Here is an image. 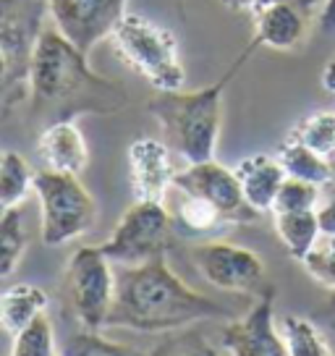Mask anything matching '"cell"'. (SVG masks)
<instances>
[{"label":"cell","instance_id":"16","mask_svg":"<svg viewBox=\"0 0 335 356\" xmlns=\"http://www.w3.org/2000/svg\"><path fill=\"white\" fill-rule=\"evenodd\" d=\"M170 191L179 197L176 202L165 200V207L170 212V220H173L176 234L215 236L228 231V228H234V222L228 220L218 207H213L210 202L199 200V197H191V194H183L179 189H170Z\"/></svg>","mask_w":335,"mask_h":356},{"label":"cell","instance_id":"1","mask_svg":"<svg viewBox=\"0 0 335 356\" xmlns=\"http://www.w3.org/2000/svg\"><path fill=\"white\" fill-rule=\"evenodd\" d=\"M26 84L34 115L53 113V121H74L79 113H118L129 105L126 89L95 74L87 53L68 42L56 26L37 34Z\"/></svg>","mask_w":335,"mask_h":356},{"label":"cell","instance_id":"4","mask_svg":"<svg viewBox=\"0 0 335 356\" xmlns=\"http://www.w3.org/2000/svg\"><path fill=\"white\" fill-rule=\"evenodd\" d=\"M115 53L145 76L157 92H179L186 84V68L179 56V40L168 26L136 13H123L111 32Z\"/></svg>","mask_w":335,"mask_h":356},{"label":"cell","instance_id":"26","mask_svg":"<svg viewBox=\"0 0 335 356\" xmlns=\"http://www.w3.org/2000/svg\"><path fill=\"white\" fill-rule=\"evenodd\" d=\"M302 267L314 283L335 293V234H320L312 249L304 254Z\"/></svg>","mask_w":335,"mask_h":356},{"label":"cell","instance_id":"11","mask_svg":"<svg viewBox=\"0 0 335 356\" xmlns=\"http://www.w3.org/2000/svg\"><path fill=\"white\" fill-rule=\"evenodd\" d=\"M275 293L254 301V307L238 320H228L218 333L231 356H288L283 335L275 330Z\"/></svg>","mask_w":335,"mask_h":356},{"label":"cell","instance_id":"8","mask_svg":"<svg viewBox=\"0 0 335 356\" xmlns=\"http://www.w3.org/2000/svg\"><path fill=\"white\" fill-rule=\"evenodd\" d=\"M191 265L210 286L228 293H244L262 299L268 293H278L268 280L265 262L257 252L225 241H204L189 249Z\"/></svg>","mask_w":335,"mask_h":356},{"label":"cell","instance_id":"23","mask_svg":"<svg viewBox=\"0 0 335 356\" xmlns=\"http://www.w3.org/2000/svg\"><path fill=\"white\" fill-rule=\"evenodd\" d=\"M149 356H231V351L220 343V338H213L199 327H191L168 335Z\"/></svg>","mask_w":335,"mask_h":356},{"label":"cell","instance_id":"9","mask_svg":"<svg viewBox=\"0 0 335 356\" xmlns=\"http://www.w3.org/2000/svg\"><path fill=\"white\" fill-rule=\"evenodd\" d=\"M173 189L210 202V204L223 212L234 225H246V222L259 220V212L244 200L241 186H238V181H236V173L231 168L220 165L218 160L189 163L183 170H176Z\"/></svg>","mask_w":335,"mask_h":356},{"label":"cell","instance_id":"22","mask_svg":"<svg viewBox=\"0 0 335 356\" xmlns=\"http://www.w3.org/2000/svg\"><path fill=\"white\" fill-rule=\"evenodd\" d=\"M288 136L330 160L335 155V111H317L304 115L291 129Z\"/></svg>","mask_w":335,"mask_h":356},{"label":"cell","instance_id":"17","mask_svg":"<svg viewBox=\"0 0 335 356\" xmlns=\"http://www.w3.org/2000/svg\"><path fill=\"white\" fill-rule=\"evenodd\" d=\"M47 304V293L32 283H16L11 289L0 291V330L16 335L40 314H45Z\"/></svg>","mask_w":335,"mask_h":356},{"label":"cell","instance_id":"13","mask_svg":"<svg viewBox=\"0 0 335 356\" xmlns=\"http://www.w3.org/2000/svg\"><path fill=\"white\" fill-rule=\"evenodd\" d=\"M320 0H278L254 13V44L270 50H293L312 29Z\"/></svg>","mask_w":335,"mask_h":356},{"label":"cell","instance_id":"30","mask_svg":"<svg viewBox=\"0 0 335 356\" xmlns=\"http://www.w3.org/2000/svg\"><path fill=\"white\" fill-rule=\"evenodd\" d=\"M317 218H320L322 234H335V189L330 191V197L317 207Z\"/></svg>","mask_w":335,"mask_h":356},{"label":"cell","instance_id":"14","mask_svg":"<svg viewBox=\"0 0 335 356\" xmlns=\"http://www.w3.org/2000/svg\"><path fill=\"white\" fill-rule=\"evenodd\" d=\"M37 157L42 160L45 170L81 176L90 163V147L81 129L71 118H66V121L47 123L42 129L37 139Z\"/></svg>","mask_w":335,"mask_h":356},{"label":"cell","instance_id":"12","mask_svg":"<svg viewBox=\"0 0 335 356\" xmlns=\"http://www.w3.org/2000/svg\"><path fill=\"white\" fill-rule=\"evenodd\" d=\"M129 173H131V194L136 202L165 204L168 191L173 189V178H176L170 147L149 136L134 139L129 145Z\"/></svg>","mask_w":335,"mask_h":356},{"label":"cell","instance_id":"3","mask_svg":"<svg viewBox=\"0 0 335 356\" xmlns=\"http://www.w3.org/2000/svg\"><path fill=\"white\" fill-rule=\"evenodd\" d=\"M257 50L252 42L241 56L234 60V66L225 68L223 76L194 92H160L149 102V113L157 118L165 145L170 152L183 157L186 163H204L215 160L220 126H223V95L225 87L234 81V76L241 71L246 58Z\"/></svg>","mask_w":335,"mask_h":356},{"label":"cell","instance_id":"25","mask_svg":"<svg viewBox=\"0 0 335 356\" xmlns=\"http://www.w3.org/2000/svg\"><path fill=\"white\" fill-rule=\"evenodd\" d=\"M60 356H149V354L139 351L134 346L108 341L97 330H81V333L68 338Z\"/></svg>","mask_w":335,"mask_h":356},{"label":"cell","instance_id":"7","mask_svg":"<svg viewBox=\"0 0 335 356\" xmlns=\"http://www.w3.org/2000/svg\"><path fill=\"white\" fill-rule=\"evenodd\" d=\"M173 236L176 228L165 204L134 202L121 215L111 238L100 244V252L111 262H118L123 267L142 265L155 257H165V252L173 246Z\"/></svg>","mask_w":335,"mask_h":356},{"label":"cell","instance_id":"19","mask_svg":"<svg viewBox=\"0 0 335 356\" xmlns=\"http://www.w3.org/2000/svg\"><path fill=\"white\" fill-rule=\"evenodd\" d=\"M278 160L283 170H286V176L309 181V184H317V186H327L335 176L333 163L327 157L317 155L314 149H309V147L296 142V139H291V136H286L283 145L278 147Z\"/></svg>","mask_w":335,"mask_h":356},{"label":"cell","instance_id":"27","mask_svg":"<svg viewBox=\"0 0 335 356\" xmlns=\"http://www.w3.org/2000/svg\"><path fill=\"white\" fill-rule=\"evenodd\" d=\"M11 356H56V333L45 314L13 335Z\"/></svg>","mask_w":335,"mask_h":356},{"label":"cell","instance_id":"28","mask_svg":"<svg viewBox=\"0 0 335 356\" xmlns=\"http://www.w3.org/2000/svg\"><path fill=\"white\" fill-rule=\"evenodd\" d=\"M320 191L322 186L309 184V181H299V178L286 176L280 184L275 202H272V212H299V210H317L320 207Z\"/></svg>","mask_w":335,"mask_h":356},{"label":"cell","instance_id":"6","mask_svg":"<svg viewBox=\"0 0 335 356\" xmlns=\"http://www.w3.org/2000/svg\"><path fill=\"white\" fill-rule=\"evenodd\" d=\"M111 265L100 246H81L68 259L63 296L84 330H100L108 323L115 293V273Z\"/></svg>","mask_w":335,"mask_h":356},{"label":"cell","instance_id":"20","mask_svg":"<svg viewBox=\"0 0 335 356\" xmlns=\"http://www.w3.org/2000/svg\"><path fill=\"white\" fill-rule=\"evenodd\" d=\"M34 189V173L29 163L19 152L0 155V215L8 210H19L29 191Z\"/></svg>","mask_w":335,"mask_h":356},{"label":"cell","instance_id":"24","mask_svg":"<svg viewBox=\"0 0 335 356\" xmlns=\"http://www.w3.org/2000/svg\"><path fill=\"white\" fill-rule=\"evenodd\" d=\"M26 252L22 212L8 210L0 215V278H8Z\"/></svg>","mask_w":335,"mask_h":356},{"label":"cell","instance_id":"10","mask_svg":"<svg viewBox=\"0 0 335 356\" xmlns=\"http://www.w3.org/2000/svg\"><path fill=\"white\" fill-rule=\"evenodd\" d=\"M129 0H47L53 26L90 56L95 44L111 37L115 24L126 13Z\"/></svg>","mask_w":335,"mask_h":356},{"label":"cell","instance_id":"18","mask_svg":"<svg viewBox=\"0 0 335 356\" xmlns=\"http://www.w3.org/2000/svg\"><path fill=\"white\" fill-rule=\"evenodd\" d=\"M272 225H275V234H278L280 244L286 246V252L296 262H302L304 254L312 249L314 241L322 234L317 210L272 212Z\"/></svg>","mask_w":335,"mask_h":356},{"label":"cell","instance_id":"2","mask_svg":"<svg viewBox=\"0 0 335 356\" xmlns=\"http://www.w3.org/2000/svg\"><path fill=\"white\" fill-rule=\"evenodd\" d=\"M202 320H234V312L189 289L170 270L165 257L123 267L115 275V293L105 327L168 333Z\"/></svg>","mask_w":335,"mask_h":356},{"label":"cell","instance_id":"29","mask_svg":"<svg viewBox=\"0 0 335 356\" xmlns=\"http://www.w3.org/2000/svg\"><path fill=\"white\" fill-rule=\"evenodd\" d=\"M3 79H11V81L26 79V68L16 63V58L8 53V47L0 40V81H3Z\"/></svg>","mask_w":335,"mask_h":356},{"label":"cell","instance_id":"31","mask_svg":"<svg viewBox=\"0 0 335 356\" xmlns=\"http://www.w3.org/2000/svg\"><path fill=\"white\" fill-rule=\"evenodd\" d=\"M228 8H236V11H249V13H259L262 8H268L278 0H223Z\"/></svg>","mask_w":335,"mask_h":356},{"label":"cell","instance_id":"5","mask_svg":"<svg viewBox=\"0 0 335 356\" xmlns=\"http://www.w3.org/2000/svg\"><path fill=\"white\" fill-rule=\"evenodd\" d=\"M34 194L40 200V234L45 246H63L90 231L97 220V204L87 186L71 173H34Z\"/></svg>","mask_w":335,"mask_h":356},{"label":"cell","instance_id":"33","mask_svg":"<svg viewBox=\"0 0 335 356\" xmlns=\"http://www.w3.org/2000/svg\"><path fill=\"white\" fill-rule=\"evenodd\" d=\"M322 87L327 89L330 95H335V53L327 58V63H325V68H322Z\"/></svg>","mask_w":335,"mask_h":356},{"label":"cell","instance_id":"15","mask_svg":"<svg viewBox=\"0 0 335 356\" xmlns=\"http://www.w3.org/2000/svg\"><path fill=\"white\" fill-rule=\"evenodd\" d=\"M234 173H236L238 186H241L244 200L249 202L259 215L272 212L275 194H278L280 184L286 181V170L280 165L278 155H265V152L249 155L234 168Z\"/></svg>","mask_w":335,"mask_h":356},{"label":"cell","instance_id":"32","mask_svg":"<svg viewBox=\"0 0 335 356\" xmlns=\"http://www.w3.org/2000/svg\"><path fill=\"white\" fill-rule=\"evenodd\" d=\"M320 29L325 34H335V0H325L320 11Z\"/></svg>","mask_w":335,"mask_h":356},{"label":"cell","instance_id":"21","mask_svg":"<svg viewBox=\"0 0 335 356\" xmlns=\"http://www.w3.org/2000/svg\"><path fill=\"white\" fill-rule=\"evenodd\" d=\"M280 335L286 341L288 356H335L320 327L307 317L286 314L280 323Z\"/></svg>","mask_w":335,"mask_h":356}]
</instances>
